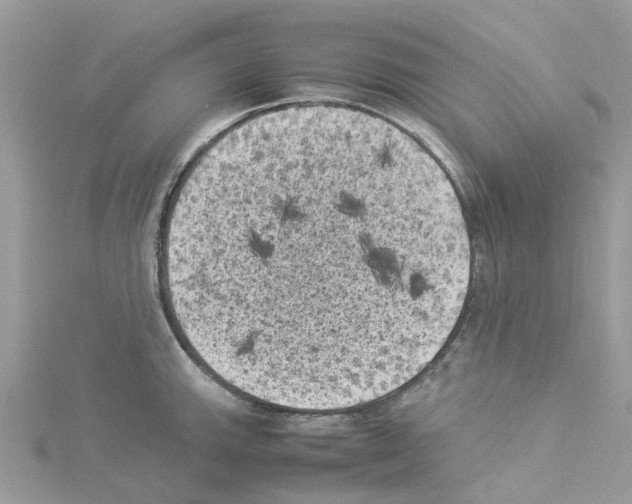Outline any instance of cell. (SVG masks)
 Returning <instances> with one entry per match:
<instances>
[{
	"label": "cell",
	"mask_w": 632,
	"mask_h": 504,
	"mask_svg": "<svg viewBox=\"0 0 632 504\" xmlns=\"http://www.w3.org/2000/svg\"><path fill=\"white\" fill-rule=\"evenodd\" d=\"M160 272L251 374L387 392L452 333L470 245L451 182L408 134L360 110L298 105L245 120L196 158Z\"/></svg>",
	"instance_id": "6da1fadb"
}]
</instances>
